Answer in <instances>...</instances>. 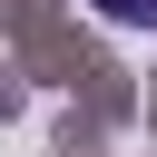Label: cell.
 Listing matches in <instances>:
<instances>
[{"mask_svg":"<svg viewBox=\"0 0 157 157\" xmlns=\"http://www.w3.org/2000/svg\"><path fill=\"white\" fill-rule=\"evenodd\" d=\"M108 29H157V0H88Z\"/></svg>","mask_w":157,"mask_h":157,"instance_id":"cell-1","label":"cell"}]
</instances>
